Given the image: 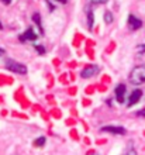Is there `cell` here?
I'll return each mask as SVG.
<instances>
[{"label":"cell","mask_w":145,"mask_h":155,"mask_svg":"<svg viewBox=\"0 0 145 155\" xmlns=\"http://www.w3.org/2000/svg\"><path fill=\"white\" fill-rule=\"evenodd\" d=\"M3 54H4V49L2 48V47H0V55H3Z\"/></svg>","instance_id":"obj_20"},{"label":"cell","mask_w":145,"mask_h":155,"mask_svg":"<svg viewBox=\"0 0 145 155\" xmlns=\"http://www.w3.org/2000/svg\"><path fill=\"white\" fill-rule=\"evenodd\" d=\"M116 99L118 103H124V96H125V86L124 85H118L116 87Z\"/></svg>","instance_id":"obj_7"},{"label":"cell","mask_w":145,"mask_h":155,"mask_svg":"<svg viewBox=\"0 0 145 155\" xmlns=\"http://www.w3.org/2000/svg\"><path fill=\"white\" fill-rule=\"evenodd\" d=\"M100 131L111 133V134H120V135L127 134V130H125L124 127H121V126H106V127H101Z\"/></svg>","instance_id":"obj_3"},{"label":"cell","mask_w":145,"mask_h":155,"mask_svg":"<svg viewBox=\"0 0 145 155\" xmlns=\"http://www.w3.org/2000/svg\"><path fill=\"white\" fill-rule=\"evenodd\" d=\"M37 33L32 28H28L25 33H23L20 35V41H28V40H37Z\"/></svg>","instance_id":"obj_8"},{"label":"cell","mask_w":145,"mask_h":155,"mask_svg":"<svg viewBox=\"0 0 145 155\" xmlns=\"http://www.w3.org/2000/svg\"><path fill=\"white\" fill-rule=\"evenodd\" d=\"M6 68L8 71H12L14 74H18V75H25L27 74V66H24L23 64H18V62L13 61V59H7L6 61Z\"/></svg>","instance_id":"obj_2"},{"label":"cell","mask_w":145,"mask_h":155,"mask_svg":"<svg viewBox=\"0 0 145 155\" xmlns=\"http://www.w3.org/2000/svg\"><path fill=\"white\" fill-rule=\"evenodd\" d=\"M14 155H17V154H14Z\"/></svg>","instance_id":"obj_23"},{"label":"cell","mask_w":145,"mask_h":155,"mask_svg":"<svg viewBox=\"0 0 145 155\" xmlns=\"http://www.w3.org/2000/svg\"><path fill=\"white\" fill-rule=\"evenodd\" d=\"M0 28H3V25H2V24H0Z\"/></svg>","instance_id":"obj_22"},{"label":"cell","mask_w":145,"mask_h":155,"mask_svg":"<svg viewBox=\"0 0 145 155\" xmlns=\"http://www.w3.org/2000/svg\"><path fill=\"white\" fill-rule=\"evenodd\" d=\"M32 20H34V23L37 24V27L40 28V34L42 35V34H44V30H42V24H41V16L38 13H35V14L32 16Z\"/></svg>","instance_id":"obj_10"},{"label":"cell","mask_w":145,"mask_h":155,"mask_svg":"<svg viewBox=\"0 0 145 155\" xmlns=\"http://www.w3.org/2000/svg\"><path fill=\"white\" fill-rule=\"evenodd\" d=\"M130 82L133 85H142V83H145V65H138L131 71Z\"/></svg>","instance_id":"obj_1"},{"label":"cell","mask_w":145,"mask_h":155,"mask_svg":"<svg viewBox=\"0 0 145 155\" xmlns=\"http://www.w3.org/2000/svg\"><path fill=\"white\" fill-rule=\"evenodd\" d=\"M2 2H3L4 4H10V2H12V0H2Z\"/></svg>","instance_id":"obj_19"},{"label":"cell","mask_w":145,"mask_h":155,"mask_svg":"<svg viewBox=\"0 0 145 155\" xmlns=\"http://www.w3.org/2000/svg\"><path fill=\"white\" fill-rule=\"evenodd\" d=\"M135 114L138 116V117H145V109H142V110H140V111H137Z\"/></svg>","instance_id":"obj_17"},{"label":"cell","mask_w":145,"mask_h":155,"mask_svg":"<svg viewBox=\"0 0 145 155\" xmlns=\"http://www.w3.org/2000/svg\"><path fill=\"white\" fill-rule=\"evenodd\" d=\"M99 66L97 65H89V66H86L85 69H82V72H81V76L82 78H93L94 75H97L99 74Z\"/></svg>","instance_id":"obj_5"},{"label":"cell","mask_w":145,"mask_h":155,"mask_svg":"<svg viewBox=\"0 0 145 155\" xmlns=\"http://www.w3.org/2000/svg\"><path fill=\"white\" fill-rule=\"evenodd\" d=\"M35 49H37V52L38 54H44L45 52V49H44L42 45H35Z\"/></svg>","instance_id":"obj_16"},{"label":"cell","mask_w":145,"mask_h":155,"mask_svg":"<svg viewBox=\"0 0 145 155\" xmlns=\"http://www.w3.org/2000/svg\"><path fill=\"white\" fill-rule=\"evenodd\" d=\"M86 13H87V28L92 30L93 23H94V16H93V12L89 7H86Z\"/></svg>","instance_id":"obj_9"},{"label":"cell","mask_w":145,"mask_h":155,"mask_svg":"<svg viewBox=\"0 0 145 155\" xmlns=\"http://www.w3.org/2000/svg\"><path fill=\"white\" fill-rule=\"evenodd\" d=\"M107 2H109V0H90L92 4H106Z\"/></svg>","instance_id":"obj_15"},{"label":"cell","mask_w":145,"mask_h":155,"mask_svg":"<svg viewBox=\"0 0 145 155\" xmlns=\"http://www.w3.org/2000/svg\"><path fill=\"white\" fill-rule=\"evenodd\" d=\"M89 155H97V154H94V152H90V154H89Z\"/></svg>","instance_id":"obj_21"},{"label":"cell","mask_w":145,"mask_h":155,"mask_svg":"<svg viewBox=\"0 0 145 155\" xmlns=\"http://www.w3.org/2000/svg\"><path fill=\"white\" fill-rule=\"evenodd\" d=\"M45 144V137H40V138H37L35 141H34V145L35 147H42Z\"/></svg>","instance_id":"obj_12"},{"label":"cell","mask_w":145,"mask_h":155,"mask_svg":"<svg viewBox=\"0 0 145 155\" xmlns=\"http://www.w3.org/2000/svg\"><path fill=\"white\" fill-rule=\"evenodd\" d=\"M128 27L130 30H133V31H135V30H140L142 27V21L138 18V17H135L134 14H130L128 16Z\"/></svg>","instance_id":"obj_6"},{"label":"cell","mask_w":145,"mask_h":155,"mask_svg":"<svg viewBox=\"0 0 145 155\" xmlns=\"http://www.w3.org/2000/svg\"><path fill=\"white\" fill-rule=\"evenodd\" d=\"M113 13L111 12H106L104 13V23L106 24H111V23H113Z\"/></svg>","instance_id":"obj_11"},{"label":"cell","mask_w":145,"mask_h":155,"mask_svg":"<svg viewBox=\"0 0 145 155\" xmlns=\"http://www.w3.org/2000/svg\"><path fill=\"white\" fill-rule=\"evenodd\" d=\"M125 155H137V151L133 148V144L130 143V147H128V150H127V152H125Z\"/></svg>","instance_id":"obj_14"},{"label":"cell","mask_w":145,"mask_h":155,"mask_svg":"<svg viewBox=\"0 0 145 155\" xmlns=\"http://www.w3.org/2000/svg\"><path fill=\"white\" fill-rule=\"evenodd\" d=\"M137 54H138V55H140V57H142V55H145V44L138 45V48H137Z\"/></svg>","instance_id":"obj_13"},{"label":"cell","mask_w":145,"mask_h":155,"mask_svg":"<svg viewBox=\"0 0 145 155\" xmlns=\"http://www.w3.org/2000/svg\"><path fill=\"white\" fill-rule=\"evenodd\" d=\"M141 97H142V90H140V89L133 90V92H131V94H130L128 100H127V106H128V107L134 106L135 103H138L140 100H141Z\"/></svg>","instance_id":"obj_4"},{"label":"cell","mask_w":145,"mask_h":155,"mask_svg":"<svg viewBox=\"0 0 145 155\" xmlns=\"http://www.w3.org/2000/svg\"><path fill=\"white\" fill-rule=\"evenodd\" d=\"M57 2H59V3L65 4V3H68V0H57Z\"/></svg>","instance_id":"obj_18"}]
</instances>
